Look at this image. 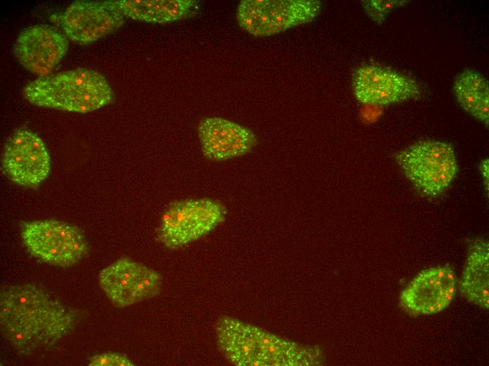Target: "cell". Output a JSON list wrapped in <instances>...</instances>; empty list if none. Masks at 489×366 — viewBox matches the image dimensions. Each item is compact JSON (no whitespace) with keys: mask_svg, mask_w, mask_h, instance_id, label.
<instances>
[{"mask_svg":"<svg viewBox=\"0 0 489 366\" xmlns=\"http://www.w3.org/2000/svg\"><path fill=\"white\" fill-rule=\"evenodd\" d=\"M77 317L74 310L34 284L1 287V332L21 354L55 344L75 327Z\"/></svg>","mask_w":489,"mask_h":366,"instance_id":"obj_1","label":"cell"},{"mask_svg":"<svg viewBox=\"0 0 489 366\" xmlns=\"http://www.w3.org/2000/svg\"><path fill=\"white\" fill-rule=\"evenodd\" d=\"M216 333L219 349L236 365H310L321 361L322 354L315 347L280 339L233 317H220Z\"/></svg>","mask_w":489,"mask_h":366,"instance_id":"obj_2","label":"cell"},{"mask_svg":"<svg viewBox=\"0 0 489 366\" xmlns=\"http://www.w3.org/2000/svg\"><path fill=\"white\" fill-rule=\"evenodd\" d=\"M22 94L34 106L79 113L100 109L114 99L102 74L82 68L39 77L27 83Z\"/></svg>","mask_w":489,"mask_h":366,"instance_id":"obj_3","label":"cell"},{"mask_svg":"<svg viewBox=\"0 0 489 366\" xmlns=\"http://www.w3.org/2000/svg\"><path fill=\"white\" fill-rule=\"evenodd\" d=\"M394 159L415 189L429 198L443 194L458 172L454 149L445 141H417L398 151Z\"/></svg>","mask_w":489,"mask_h":366,"instance_id":"obj_4","label":"cell"},{"mask_svg":"<svg viewBox=\"0 0 489 366\" xmlns=\"http://www.w3.org/2000/svg\"><path fill=\"white\" fill-rule=\"evenodd\" d=\"M227 210L211 198H186L171 202L164 210L157 239L165 247L178 249L207 235L223 222Z\"/></svg>","mask_w":489,"mask_h":366,"instance_id":"obj_5","label":"cell"},{"mask_svg":"<svg viewBox=\"0 0 489 366\" xmlns=\"http://www.w3.org/2000/svg\"><path fill=\"white\" fill-rule=\"evenodd\" d=\"M21 237L31 255L60 267L78 263L89 251L86 239L79 227L56 220L23 222Z\"/></svg>","mask_w":489,"mask_h":366,"instance_id":"obj_6","label":"cell"},{"mask_svg":"<svg viewBox=\"0 0 489 366\" xmlns=\"http://www.w3.org/2000/svg\"><path fill=\"white\" fill-rule=\"evenodd\" d=\"M321 9L322 3L318 0H243L236 16L243 30L265 37L309 23Z\"/></svg>","mask_w":489,"mask_h":366,"instance_id":"obj_7","label":"cell"},{"mask_svg":"<svg viewBox=\"0 0 489 366\" xmlns=\"http://www.w3.org/2000/svg\"><path fill=\"white\" fill-rule=\"evenodd\" d=\"M99 284L109 300L124 308L158 295L162 279L155 270L123 257L103 269Z\"/></svg>","mask_w":489,"mask_h":366,"instance_id":"obj_8","label":"cell"},{"mask_svg":"<svg viewBox=\"0 0 489 366\" xmlns=\"http://www.w3.org/2000/svg\"><path fill=\"white\" fill-rule=\"evenodd\" d=\"M1 165L13 182L33 187L48 177L51 158L43 140L30 130L21 128L16 130L6 143Z\"/></svg>","mask_w":489,"mask_h":366,"instance_id":"obj_9","label":"cell"},{"mask_svg":"<svg viewBox=\"0 0 489 366\" xmlns=\"http://www.w3.org/2000/svg\"><path fill=\"white\" fill-rule=\"evenodd\" d=\"M457 291L455 272L449 265L420 272L403 289L400 305L413 316L438 313L454 300Z\"/></svg>","mask_w":489,"mask_h":366,"instance_id":"obj_10","label":"cell"},{"mask_svg":"<svg viewBox=\"0 0 489 366\" xmlns=\"http://www.w3.org/2000/svg\"><path fill=\"white\" fill-rule=\"evenodd\" d=\"M352 87L356 99L365 104L387 106L416 99L422 88L414 79L377 64L357 68Z\"/></svg>","mask_w":489,"mask_h":366,"instance_id":"obj_11","label":"cell"},{"mask_svg":"<svg viewBox=\"0 0 489 366\" xmlns=\"http://www.w3.org/2000/svg\"><path fill=\"white\" fill-rule=\"evenodd\" d=\"M125 20L112 1H75L60 15V21L69 39L86 44L118 30Z\"/></svg>","mask_w":489,"mask_h":366,"instance_id":"obj_12","label":"cell"},{"mask_svg":"<svg viewBox=\"0 0 489 366\" xmlns=\"http://www.w3.org/2000/svg\"><path fill=\"white\" fill-rule=\"evenodd\" d=\"M65 34L46 24L23 30L17 37L13 53L18 62L35 75L45 76L55 68L68 50Z\"/></svg>","mask_w":489,"mask_h":366,"instance_id":"obj_13","label":"cell"},{"mask_svg":"<svg viewBox=\"0 0 489 366\" xmlns=\"http://www.w3.org/2000/svg\"><path fill=\"white\" fill-rule=\"evenodd\" d=\"M197 131L202 153L214 161L243 156L258 144V138L252 130L223 118L202 119Z\"/></svg>","mask_w":489,"mask_h":366,"instance_id":"obj_14","label":"cell"},{"mask_svg":"<svg viewBox=\"0 0 489 366\" xmlns=\"http://www.w3.org/2000/svg\"><path fill=\"white\" fill-rule=\"evenodd\" d=\"M467 259L459 282L462 296L469 302L489 307V244L484 239L469 241Z\"/></svg>","mask_w":489,"mask_h":366,"instance_id":"obj_15","label":"cell"},{"mask_svg":"<svg viewBox=\"0 0 489 366\" xmlns=\"http://www.w3.org/2000/svg\"><path fill=\"white\" fill-rule=\"evenodd\" d=\"M112 3L126 18L151 23L185 19L195 13L199 5L194 0H119Z\"/></svg>","mask_w":489,"mask_h":366,"instance_id":"obj_16","label":"cell"},{"mask_svg":"<svg viewBox=\"0 0 489 366\" xmlns=\"http://www.w3.org/2000/svg\"><path fill=\"white\" fill-rule=\"evenodd\" d=\"M452 91L459 105L486 127L489 122V84L476 70H463L455 78Z\"/></svg>","mask_w":489,"mask_h":366,"instance_id":"obj_17","label":"cell"},{"mask_svg":"<svg viewBox=\"0 0 489 366\" xmlns=\"http://www.w3.org/2000/svg\"><path fill=\"white\" fill-rule=\"evenodd\" d=\"M408 2L407 0H363L361 5L374 23L382 24L390 13Z\"/></svg>","mask_w":489,"mask_h":366,"instance_id":"obj_18","label":"cell"},{"mask_svg":"<svg viewBox=\"0 0 489 366\" xmlns=\"http://www.w3.org/2000/svg\"><path fill=\"white\" fill-rule=\"evenodd\" d=\"M90 366H133V362L126 356L113 352L103 353L90 358Z\"/></svg>","mask_w":489,"mask_h":366,"instance_id":"obj_19","label":"cell"},{"mask_svg":"<svg viewBox=\"0 0 489 366\" xmlns=\"http://www.w3.org/2000/svg\"><path fill=\"white\" fill-rule=\"evenodd\" d=\"M488 158H485L482 160L479 164V170L481 174L483 186L486 191L487 194H488V184H489V165Z\"/></svg>","mask_w":489,"mask_h":366,"instance_id":"obj_20","label":"cell"}]
</instances>
